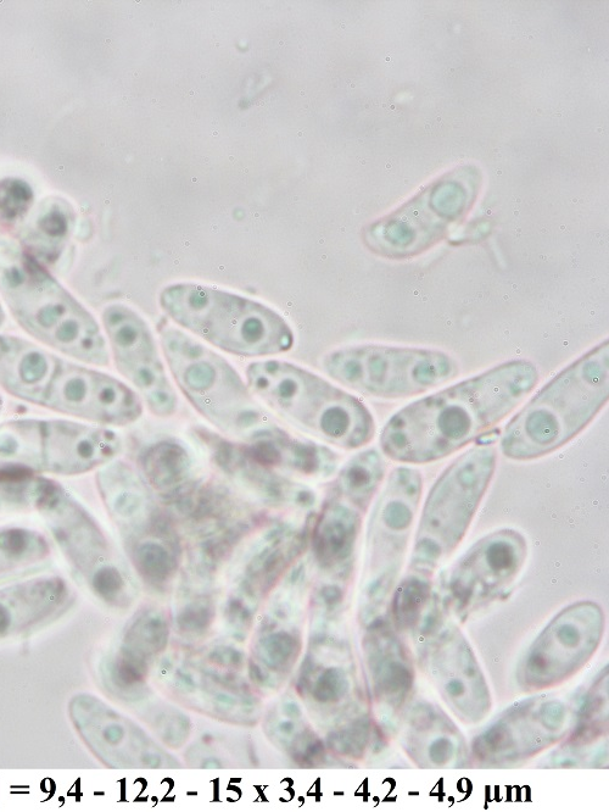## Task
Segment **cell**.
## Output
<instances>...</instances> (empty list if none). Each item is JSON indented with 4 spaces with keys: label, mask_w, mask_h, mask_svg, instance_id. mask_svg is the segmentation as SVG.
<instances>
[{
    "label": "cell",
    "mask_w": 609,
    "mask_h": 812,
    "mask_svg": "<svg viewBox=\"0 0 609 812\" xmlns=\"http://www.w3.org/2000/svg\"><path fill=\"white\" fill-rule=\"evenodd\" d=\"M539 382L528 360H511L398 411L384 426L383 453L401 464L434 463L505 420Z\"/></svg>",
    "instance_id": "1"
},
{
    "label": "cell",
    "mask_w": 609,
    "mask_h": 812,
    "mask_svg": "<svg viewBox=\"0 0 609 812\" xmlns=\"http://www.w3.org/2000/svg\"><path fill=\"white\" fill-rule=\"evenodd\" d=\"M608 341L592 348L513 417L501 439L507 458H543L580 435L608 402Z\"/></svg>",
    "instance_id": "2"
},
{
    "label": "cell",
    "mask_w": 609,
    "mask_h": 812,
    "mask_svg": "<svg viewBox=\"0 0 609 812\" xmlns=\"http://www.w3.org/2000/svg\"><path fill=\"white\" fill-rule=\"evenodd\" d=\"M0 296L22 330L81 363L108 366V344L94 316L31 253L0 266Z\"/></svg>",
    "instance_id": "3"
},
{
    "label": "cell",
    "mask_w": 609,
    "mask_h": 812,
    "mask_svg": "<svg viewBox=\"0 0 609 812\" xmlns=\"http://www.w3.org/2000/svg\"><path fill=\"white\" fill-rule=\"evenodd\" d=\"M250 391L295 427L345 450L367 446L376 422L361 400L281 360L256 361L247 370Z\"/></svg>",
    "instance_id": "4"
},
{
    "label": "cell",
    "mask_w": 609,
    "mask_h": 812,
    "mask_svg": "<svg viewBox=\"0 0 609 812\" xmlns=\"http://www.w3.org/2000/svg\"><path fill=\"white\" fill-rule=\"evenodd\" d=\"M178 326L223 352L244 358L272 357L294 347V333L275 310L221 289L177 283L159 299Z\"/></svg>",
    "instance_id": "5"
},
{
    "label": "cell",
    "mask_w": 609,
    "mask_h": 812,
    "mask_svg": "<svg viewBox=\"0 0 609 812\" xmlns=\"http://www.w3.org/2000/svg\"><path fill=\"white\" fill-rule=\"evenodd\" d=\"M160 341L178 388L211 425L248 443L277 427L221 355L170 326L160 328Z\"/></svg>",
    "instance_id": "6"
},
{
    "label": "cell",
    "mask_w": 609,
    "mask_h": 812,
    "mask_svg": "<svg viewBox=\"0 0 609 812\" xmlns=\"http://www.w3.org/2000/svg\"><path fill=\"white\" fill-rule=\"evenodd\" d=\"M0 488L41 515L67 561L97 597L111 605L126 602L128 583L115 563L108 538L66 488L44 476L24 478Z\"/></svg>",
    "instance_id": "7"
},
{
    "label": "cell",
    "mask_w": 609,
    "mask_h": 812,
    "mask_svg": "<svg viewBox=\"0 0 609 812\" xmlns=\"http://www.w3.org/2000/svg\"><path fill=\"white\" fill-rule=\"evenodd\" d=\"M496 449L467 450L440 475L428 494L413 547V574L429 577L465 538L493 480Z\"/></svg>",
    "instance_id": "8"
},
{
    "label": "cell",
    "mask_w": 609,
    "mask_h": 812,
    "mask_svg": "<svg viewBox=\"0 0 609 812\" xmlns=\"http://www.w3.org/2000/svg\"><path fill=\"white\" fill-rule=\"evenodd\" d=\"M322 366L340 385L388 400L419 396L460 374L456 360L439 350L379 344L334 350Z\"/></svg>",
    "instance_id": "9"
},
{
    "label": "cell",
    "mask_w": 609,
    "mask_h": 812,
    "mask_svg": "<svg viewBox=\"0 0 609 812\" xmlns=\"http://www.w3.org/2000/svg\"><path fill=\"white\" fill-rule=\"evenodd\" d=\"M423 491L421 472L400 466L391 472L370 521L368 559L362 615L382 613L398 580Z\"/></svg>",
    "instance_id": "10"
},
{
    "label": "cell",
    "mask_w": 609,
    "mask_h": 812,
    "mask_svg": "<svg viewBox=\"0 0 609 812\" xmlns=\"http://www.w3.org/2000/svg\"><path fill=\"white\" fill-rule=\"evenodd\" d=\"M476 196V183L468 180L434 183L395 213L374 222L363 237L368 248L382 257H415L438 243L471 210Z\"/></svg>",
    "instance_id": "11"
},
{
    "label": "cell",
    "mask_w": 609,
    "mask_h": 812,
    "mask_svg": "<svg viewBox=\"0 0 609 812\" xmlns=\"http://www.w3.org/2000/svg\"><path fill=\"white\" fill-rule=\"evenodd\" d=\"M42 406L102 426L124 427L143 415L137 392L117 378L59 359Z\"/></svg>",
    "instance_id": "12"
},
{
    "label": "cell",
    "mask_w": 609,
    "mask_h": 812,
    "mask_svg": "<svg viewBox=\"0 0 609 812\" xmlns=\"http://www.w3.org/2000/svg\"><path fill=\"white\" fill-rule=\"evenodd\" d=\"M605 615L594 602L568 606L545 628L525 659L523 680L532 688L560 683L588 663L601 642Z\"/></svg>",
    "instance_id": "13"
},
{
    "label": "cell",
    "mask_w": 609,
    "mask_h": 812,
    "mask_svg": "<svg viewBox=\"0 0 609 812\" xmlns=\"http://www.w3.org/2000/svg\"><path fill=\"white\" fill-rule=\"evenodd\" d=\"M117 370L137 389L155 416L176 413L178 399L152 331L141 315L122 304L109 305L102 315Z\"/></svg>",
    "instance_id": "14"
},
{
    "label": "cell",
    "mask_w": 609,
    "mask_h": 812,
    "mask_svg": "<svg viewBox=\"0 0 609 812\" xmlns=\"http://www.w3.org/2000/svg\"><path fill=\"white\" fill-rule=\"evenodd\" d=\"M527 550L525 538L513 530L480 539L451 571L448 593L452 610L467 616L499 597L521 571Z\"/></svg>",
    "instance_id": "15"
},
{
    "label": "cell",
    "mask_w": 609,
    "mask_h": 812,
    "mask_svg": "<svg viewBox=\"0 0 609 812\" xmlns=\"http://www.w3.org/2000/svg\"><path fill=\"white\" fill-rule=\"evenodd\" d=\"M97 487L106 511L126 542L134 549L164 544L156 538L170 535L169 522L156 505L147 482L124 461H111L97 474Z\"/></svg>",
    "instance_id": "16"
},
{
    "label": "cell",
    "mask_w": 609,
    "mask_h": 812,
    "mask_svg": "<svg viewBox=\"0 0 609 812\" xmlns=\"http://www.w3.org/2000/svg\"><path fill=\"white\" fill-rule=\"evenodd\" d=\"M121 450V438L108 428L41 420L42 476L85 475L114 461Z\"/></svg>",
    "instance_id": "17"
},
{
    "label": "cell",
    "mask_w": 609,
    "mask_h": 812,
    "mask_svg": "<svg viewBox=\"0 0 609 812\" xmlns=\"http://www.w3.org/2000/svg\"><path fill=\"white\" fill-rule=\"evenodd\" d=\"M563 706L550 702L517 708L491 726L477 741L479 758L510 760L538 752L557 739L564 726Z\"/></svg>",
    "instance_id": "18"
},
{
    "label": "cell",
    "mask_w": 609,
    "mask_h": 812,
    "mask_svg": "<svg viewBox=\"0 0 609 812\" xmlns=\"http://www.w3.org/2000/svg\"><path fill=\"white\" fill-rule=\"evenodd\" d=\"M433 648L435 677L446 702L467 720H480L489 710L488 688L465 638L454 627L444 628Z\"/></svg>",
    "instance_id": "19"
},
{
    "label": "cell",
    "mask_w": 609,
    "mask_h": 812,
    "mask_svg": "<svg viewBox=\"0 0 609 812\" xmlns=\"http://www.w3.org/2000/svg\"><path fill=\"white\" fill-rule=\"evenodd\" d=\"M65 578L46 575L0 587V641L57 619L72 602Z\"/></svg>",
    "instance_id": "20"
},
{
    "label": "cell",
    "mask_w": 609,
    "mask_h": 812,
    "mask_svg": "<svg viewBox=\"0 0 609 812\" xmlns=\"http://www.w3.org/2000/svg\"><path fill=\"white\" fill-rule=\"evenodd\" d=\"M371 503L333 487L314 528V549L321 565L335 567L348 563Z\"/></svg>",
    "instance_id": "21"
},
{
    "label": "cell",
    "mask_w": 609,
    "mask_h": 812,
    "mask_svg": "<svg viewBox=\"0 0 609 812\" xmlns=\"http://www.w3.org/2000/svg\"><path fill=\"white\" fill-rule=\"evenodd\" d=\"M59 359L25 338L0 335V388L24 402L42 405Z\"/></svg>",
    "instance_id": "22"
},
{
    "label": "cell",
    "mask_w": 609,
    "mask_h": 812,
    "mask_svg": "<svg viewBox=\"0 0 609 812\" xmlns=\"http://www.w3.org/2000/svg\"><path fill=\"white\" fill-rule=\"evenodd\" d=\"M200 436H203L211 449L216 463L229 475L236 476L244 485L253 488L261 497L270 499L272 503L299 506L310 505L314 499L307 489L279 477L271 470V466L256 459L247 446H238L211 433Z\"/></svg>",
    "instance_id": "23"
},
{
    "label": "cell",
    "mask_w": 609,
    "mask_h": 812,
    "mask_svg": "<svg viewBox=\"0 0 609 812\" xmlns=\"http://www.w3.org/2000/svg\"><path fill=\"white\" fill-rule=\"evenodd\" d=\"M247 447L256 459L268 466L287 467L307 476H329L338 464L337 454L332 450L298 441L278 427L255 438Z\"/></svg>",
    "instance_id": "24"
},
{
    "label": "cell",
    "mask_w": 609,
    "mask_h": 812,
    "mask_svg": "<svg viewBox=\"0 0 609 812\" xmlns=\"http://www.w3.org/2000/svg\"><path fill=\"white\" fill-rule=\"evenodd\" d=\"M372 670L376 688L390 704L401 702L412 686V669L399 638L382 624L371 631Z\"/></svg>",
    "instance_id": "25"
},
{
    "label": "cell",
    "mask_w": 609,
    "mask_h": 812,
    "mask_svg": "<svg viewBox=\"0 0 609 812\" xmlns=\"http://www.w3.org/2000/svg\"><path fill=\"white\" fill-rule=\"evenodd\" d=\"M149 485L156 491L176 496L192 474V458L181 443L162 441L145 448L139 458Z\"/></svg>",
    "instance_id": "26"
},
{
    "label": "cell",
    "mask_w": 609,
    "mask_h": 812,
    "mask_svg": "<svg viewBox=\"0 0 609 812\" xmlns=\"http://www.w3.org/2000/svg\"><path fill=\"white\" fill-rule=\"evenodd\" d=\"M52 548L46 536L31 528L0 527V577L46 561Z\"/></svg>",
    "instance_id": "27"
},
{
    "label": "cell",
    "mask_w": 609,
    "mask_h": 812,
    "mask_svg": "<svg viewBox=\"0 0 609 812\" xmlns=\"http://www.w3.org/2000/svg\"><path fill=\"white\" fill-rule=\"evenodd\" d=\"M430 599V582L428 577L413 574L407 576L396 589L391 614L399 630H411L421 622Z\"/></svg>",
    "instance_id": "28"
},
{
    "label": "cell",
    "mask_w": 609,
    "mask_h": 812,
    "mask_svg": "<svg viewBox=\"0 0 609 812\" xmlns=\"http://www.w3.org/2000/svg\"><path fill=\"white\" fill-rule=\"evenodd\" d=\"M33 204L29 183L19 179L0 181V215L9 221L21 219Z\"/></svg>",
    "instance_id": "29"
},
{
    "label": "cell",
    "mask_w": 609,
    "mask_h": 812,
    "mask_svg": "<svg viewBox=\"0 0 609 812\" xmlns=\"http://www.w3.org/2000/svg\"><path fill=\"white\" fill-rule=\"evenodd\" d=\"M71 216L60 204H52L43 211L36 222V231L50 243H61L69 236Z\"/></svg>",
    "instance_id": "30"
},
{
    "label": "cell",
    "mask_w": 609,
    "mask_h": 812,
    "mask_svg": "<svg viewBox=\"0 0 609 812\" xmlns=\"http://www.w3.org/2000/svg\"><path fill=\"white\" fill-rule=\"evenodd\" d=\"M348 691V681L342 671L329 669L320 677L315 688V697L320 702H334Z\"/></svg>",
    "instance_id": "31"
},
{
    "label": "cell",
    "mask_w": 609,
    "mask_h": 812,
    "mask_svg": "<svg viewBox=\"0 0 609 812\" xmlns=\"http://www.w3.org/2000/svg\"><path fill=\"white\" fill-rule=\"evenodd\" d=\"M294 644L292 634L281 631L268 636L264 641V648L272 664L282 665L292 656Z\"/></svg>",
    "instance_id": "32"
},
{
    "label": "cell",
    "mask_w": 609,
    "mask_h": 812,
    "mask_svg": "<svg viewBox=\"0 0 609 812\" xmlns=\"http://www.w3.org/2000/svg\"><path fill=\"white\" fill-rule=\"evenodd\" d=\"M286 711L290 716H295L300 714L299 706L293 703H290L286 706Z\"/></svg>",
    "instance_id": "33"
},
{
    "label": "cell",
    "mask_w": 609,
    "mask_h": 812,
    "mask_svg": "<svg viewBox=\"0 0 609 812\" xmlns=\"http://www.w3.org/2000/svg\"><path fill=\"white\" fill-rule=\"evenodd\" d=\"M293 728H294V725L290 721H284L283 723H281V731L283 733H290V732L293 731Z\"/></svg>",
    "instance_id": "34"
},
{
    "label": "cell",
    "mask_w": 609,
    "mask_h": 812,
    "mask_svg": "<svg viewBox=\"0 0 609 812\" xmlns=\"http://www.w3.org/2000/svg\"><path fill=\"white\" fill-rule=\"evenodd\" d=\"M4 321H5V313H4V309L2 307V303H0V327L3 326Z\"/></svg>",
    "instance_id": "35"
},
{
    "label": "cell",
    "mask_w": 609,
    "mask_h": 812,
    "mask_svg": "<svg viewBox=\"0 0 609 812\" xmlns=\"http://www.w3.org/2000/svg\"><path fill=\"white\" fill-rule=\"evenodd\" d=\"M3 404H4V400H3L2 394H0V413H2Z\"/></svg>",
    "instance_id": "36"
},
{
    "label": "cell",
    "mask_w": 609,
    "mask_h": 812,
    "mask_svg": "<svg viewBox=\"0 0 609 812\" xmlns=\"http://www.w3.org/2000/svg\"><path fill=\"white\" fill-rule=\"evenodd\" d=\"M2 509H3V502H2V499H0V511H2Z\"/></svg>",
    "instance_id": "37"
}]
</instances>
